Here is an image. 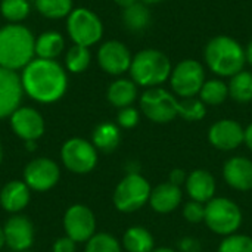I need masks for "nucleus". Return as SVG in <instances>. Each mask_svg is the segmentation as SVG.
<instances>
[{"label": "nucleus", "mask_w": 252, "mask_h": 252, "mask_svg": "<svg viewBox=\"0 0 252 252\" xmlns=\"http://www.w3.org/2000/svg\"><path fill=\"white\" fill-rule=\"evenodd\" d=\"M21 81L24 93L40 103L59 100L68 87L66 71L52 59H32L22 69Z\"/></svg>", "instance_id": "nucleus-1"}, {"label": "nucleus", "mask_w": 252, "mask_h": 252, "mask_svg": "<svg viewBox=\"0 0 252 252\" xmlns=\"http://www.w3.org/2000/svg\"><path fill=\"white\" fill-rule=\"evenodd\" d=\"M35 55V38L21 24H7L0 28V66L12 71L24 69Z\"/></svg>", "instance_id": "nucleus-2"}, {"label": "nucleus", "mask_w": 252, "mask_h": 252, "mask_svg": "<svg viewBox=\"0 0 252 252\" xmlns=\"http://www.w3.org/2000/svg\"><path fill=\"white\" fill-rule=\"evenodd\" d=\"M204 58L207 66L220 77H233L247 63L245 49L229 35L213 37L204 49Z\"/></svg>", "instance_id": "nucleus-3"}, {"label": "nucleus", "mask_w": 252, "mask_h": 252, "mask_svg": "<svg viewBox=\"0 0 252 252\" xmlns=\"http://www.w3.org/2000/svg\"><path fill=\"white\" fill-rule=\"evenodd\" d=\"M173 66L170 58L157 49H145L133 56L130 65L131 80L142 87H158L170 80Z\"/></svg>", "instance_id": "nucleus-4"}, {"label": "nucleus", "mask_w": 252, "mask_h": 252, "mask_svg": "<svg viewBox=\"0 0 252 252\" xmlns=\"http://www.w3.org/2000/svg\"><path fill=\"white\" fill-rule=\"evenodd\" d=\"M242 211L236 202L229 198H213L205 205V224L221 236H230L242 224Z\"/></svg>", "instance_id": "nucleus-5"}, {"label": "nucleus", "mask_w": 252, "mask_h": 252, "mask_svg": "<svg viewBox=\"0 0 252 252\" xmlns=\"http://www.w3.org/2000/svg\"><path fill=\"white\" fill-rule=\"evenodd\" d=\"M151 185L139 173H128L114 190V205L121 213H134L140 210L151 198Z\"/></svg>", "instance_id": "nucleus-6"}, {"label": "nucleus", "mask_w": 252, "mask_h": 252, "mask_svg": "<svg viewBox=\"0 0 252 252\" xmlns=\"http://www.w3.org/2000/svg\"><path fill=\"white\" fill-rule=\"evenodd\" d=\"M66 30L74 44L84 47L96 44L103 35L100 18L87 7L72 9L66 19Z\"/></svg>", "instance_id": "nucleus-7"}, {"label": "nucleus", "mask_w": 252, "mask_h": 252, "mask_svg": "<svg viewBox=\"0 0 252 252\" xmlns=\"http://www.w3.org/2000/svg\"><path fill=\"white\" fill-rule=\"evenodd\" d=\"M205 83L204 65L195 59H185L179 62L170 75V84L173 92L182 99L195 97L199 94Z\"/></svg>", "instance_id": "nucleus-8"}, {"label": "nucleus", "mask_w": 252, "mask_h": 252, "mask_svg": "<svg viewBox=\"0 0 252 252\" xmlns=\"http://www.w3.org/2000/svg\"><path fill=\"white\" fill-rule=\"evenodd\" d=\"M140 109L154 123L165 124L179 117V100L165 89H148L140 97Z\"/></svg>", "instance_id": "nucleus-9"}, {"label": "nucleus", "mask_w": 252, "mask_h": 252, "mask_svg": "<svg viewBox=\"0 0 252 252\" xmlns=\"http://www.w3.org/2000/svg\"><path fill=\"white\" fill-rule=\"evenodd\" d=\"M61 158L66 170L74 174H87L97 164V149L81 137H72L62 145Z\"/></svg>", "instance_id": "nucleus-10"}, {"label": "nucleus", "mask_w": 252, "mask_h": 252, "mask_svg": "<svg viewBox=\"0 0 252 252\" xmlns=\"http://www.w3.org/2000/svg\"><path fill=\"white\" fill-rule=\"evenodd\" d=\"M65 236L71 238L75 244L90 241L96 233V219L93 211L81 204H75L65 211L63 216Z\"/></svg>", "instance_id": "nucleus-11"}, {"label": "nucleus", "mask_w": 252, "mask_h": 252, "mask_svg": "<svg viewBox=\"0 0 252 252\" xmlns=\"http://www.w3.org/2000/svg\"><path fill=\"white\" fill-rule=\"evenodd\" d=\"M59 165L50 158H35L30 161L24 170L25 185L35 192L50 190L59 182Z\"/></svg>", "instance_id": "nucleus-12"}, {"label": "nucleus", "mask_w": 252, "mask_h": 252, "mask_svg": "<svg viewBox=\"0 0 252 252\" xmlns=\"http://www.w3.org/2000/svg\"><path fill=\"white\" fill-rule=\"evenodd\" d=\"M131 61L133 56L128 47L118 40H109L99 47L97 52L99 66L111 75H121L130 71Z\"/></svg>", "instance_id": "nucleus-13"}, {"label": "nucleus", "mask_w": 252, "mask_h": 252, "mask_svg": "<svg viewBox=\"0 0 252 252\" xmlns=\"http://www.w3.org/2000/svg\"><path fill=\"white\" fill-rule=\"evenodd\" d=\"M9 118L13 133L24 142H35L44 133V120L34 108L19 106Z\"/></svg>", "instance_id": "nucleus-14"}, {"label": "nucleus", "mask_w": 252, "mask_h": 252, "mask_svg": "<svg viewBox=\"0 0 252 252\" xmlns=\"http://www.w3.org/2000/svg\"><path fill=\"white\" fill-rule=\"evenodd\" d=\"M22 94V81L16 71L0 66V120L10 117L19 108Z\"/></svg>", "instance_id": "nucleus-15"}, {"label": "nucleus", "mask_w": 252, "mask_h": 252, "mask_svg": "<svg viewBox=\"0 0 252 252\" xmlns=\"http://www.w3.org/2000/svg\"><path fill=\"white\" fill-rule=\"evenodd\" d=\"M245 128L235 120H220L208 130L210 143L220 151H233L244 143Z\"/></svg>", "instance_id": "nucleus-16"}, {"label": "nucleus", "mask_w": 252, "mask_h": 252, "mask_svg": "<svg viewBox=\"0 0 252 252\" xmlns=\"http://www.w3.org/2000/svg\"><path fill=\"white\" fill-rule=\"evenodd\" d=\"M6 247L15 252L28 251L34 242V226L25 216L15 214L3 226Z\"/></svg>", "instance_id": "nucleus-17"}, {"label": "nucleus", "mask_w": 252, "mask_h": 252, "mask_svg": "<svg viewBox=\"0 0 252 252\" xmlns=\"http://www.w3.org/2000/svg\"><path fill=\"white\" fill-rule=\"evenodd\" d=\"M224 182L241 192L252 189V161L245 157H233L224 162L223 167Z\"/></svg>", "instance_id": "nucleus-18"}, {"label": "nucleus", "mask_w": 252, "mask_h": 252, "mask_svg": "<svg viewBox=\"0 0 252 252\" xmlns=\"http://www.w3.org/2000/svg\"><path fill=\"white\" fill-rule=\"evenodd\" d=\"M186 190L192 201L207 204L214 198L216 193V179L207 170H193L188 174L186 179Z\"/></svg>", "instance_id": "nucleus-19"}, {"label": "nucleus", "mask_w": 252, "mask_h": 252, "mask_svg": "<svg viewBox=\"0 0 252 252\" xmlns=\"http://www.w3.org/2000/svg\"><path fill=\"white\" fill-rule=\"evenodd\" d=\"M31 189L22 180H12L6 183L0 192V205L10 214H18L30 204Z\"/></svg>", "instance_id": "nucleus-20"}, {"label": "nucleus", "mask_w": 252, "mask_h": 252, "mask_svg": "<svg viewBox=\"0 0 252 252\" xmlns=\"http://www.w3.org/2000/svg\"><path fill=\"white\" fill-rule=\"evenodd\" d=\"M182 189L170 182L161 183L152 189L149 204L152 210L158 214H168L173 213L182 204Z\"/></svg>", "instance_id": "nucleus-21"}, {"label": "nucleus", "mask_w": 252, "mask_h": 252, "mask_svg": "<svg viewBox=\"0 0 252 252\" xmlns=\"http://www.w3.org/2000/svg\"><path fill=\"white\" fill-rule=\"evenodd\" d=\"M106 97L109 103L114 105L115 108L121 109L131 106V103L137 97V84L133 80L118 78L108 87Z\"/></svg>", "instance_id": "nucleus-22"}, {"label": "nucleus", "mask_w": 252, "mask_h": 252, "mask_svg": "<svg viewBox=\"0 0 252 252\" xmlns=\"http://www.w3.org/2000/svg\"><path fill=\"white\" fill-rule=\"evenodd\" d=\"M123 24L131 32H142L151 24V10L143 1H137L126 9H123Z\"/></svg>", "instance_id": "nucleus-23"}, {"label": "nucleus", "mask_w": 252, "mask_h": 252, "mask_svg": "<svg viewBox=\"0 0 252 252\" xmlns=\"http://www.w3.org/2000/svg\"><path fill=\"white\" fill-rule=\"evenodd\" d=\"M123 247L127 252H152L155 248L154 236L142 226H133L123 236Z\"/></svg>", "instance_id": "nucleus-24"}, {"label": "nucleus", "mask_w": 252, "mask_h": 252, "mask_svg": "<svg viewBox=\"0 0 252 252\" xmlns=\"http://www.w3.org/2000/svg\"><path fill=\"white\" fill-rule=\"evenodd\" d=\"M65 40L58 31H44L35 38V56L40 59L58 58L63 50Z\"/></svg>", "instance_id": "nucleus-25"}, {"label": "nucleus", "mask_w": 252, "mask_h": 252, "mask_svg": "<svg viewBox=\"0 0 252 252\" xmlns=\"http://www.w3.org/2000/svg\"><path fill=\"white\" fill-rule=\"evenodd\" d=\"M92 143L97 151L102 152H112L118 148L120 140H121V133L118 126L112 123H102L99 124L92 134Z\"/></svg>", "instance_id": "nucleus-26"}, {"label": "nucleus", "mask_w": 252, "mask_h": 252, "mask_svg": "<svg viewBox=\"0 0 252 252\" xmlns=\"http://www.w3.org/2000/svg\"><path fill=\"white\" fill-rule=\"evenodd\" d=\"M229 96L239 102L248 103L252 100V72L242 69L236 75L230 77L229 81Z\"/></svg>", "instance_id": "nucleus-27"}, {"label": "nucleus", "mask_w": 252, "mask_h": 252, "mask_svg": "<svg viewBox=\"0 0 252 252\" xmlns=\"http://www.w3.org/2000/svg\"><path fill=\"white\" fill-rule=\"evenodd\" d=\"M227 96H229V84L217 78L205 81L199 92V99L205 105H211V106L221 105L227 99Z\"/></svg>", "instance_id": "nucleus-28"}, {"label": "nucleus", "mask_w": 252, "mask_h": 252, "mask_svg": "<svg viewBox=\"0 0 252 252\" xmlns=\"http://www.w3.org/2000/svg\"><path fill=\"white\" fill-rule=\"evenodd\" d=\"M35 9L49 19L68 18L72 12V0H35Z\"/></svg>", "instance_id": "nucleus-29"}, {"label": "nucleus", "mask_w": 252, "mask_h": 252, "mask_svg": "<svg viewBox=\"0 0 252 252\" xmlns=\"http://www.w3.org/2000/svg\"><path fill=\"white\" fill-rule=\"evenodd\" d=\"M90 61H92V55H90L89 47L78 46V44H74L65 56L66 69L74 74L84 72L89 68Z\"/></svg>", "instance_id": "nucleus-30"}, {"label": "nucleus", "mask_w": 252, "mask_h": 252, "mask_svg": "<svg viewBox=\"0 0 252 252\" xmlns=\"http://www.w3.org/2000/svg\"><path fill=\"white\" fill-rule=\"evenodd\" d=\"M31 10V6L27 0H1L0 12L4 19L10 24H18L24 21Z\"/></svg>", "instance_id": "nucleus-31"}, {"label": "nucleus", "mask_w": 252, "mask_h": 252, "mask_svg": "<svg viewBox=\"0 0 252 252\" xmlns=\"http://www.w3.org/2000/svg\"><path fill=\"white\" fill-rule=\"evenodd\" d=\"M207 105L201 99L188 97L179 100V117L186 121H201L207 114Z\"/></svg>", "instance_id": "nucleus-32"}, {"label": "nucleus", "mask_w": 252, "mask_h": 252, "mask_svg": "<svg viewBox=\"0 0 252 252\" xmlns=\"http://www.w3.org/2000/svg\"><path fill=\"white\" fill-rule=\"evenodd\" d=\"M86 244L84 252H123L120 242L109 233H96Z\"/></svg>", "instance_id": "nucleus-33"}, {"label": "nucleus", "mask_w": 252, "mask_h": 252, "mask_svg": "<svg viewBox=\"0 0 252 252\" xmlns=\"http://www.w3.org/2000/svg\"><path fill=\"white\" fill-rule=\"evenodd\" d=\"M217 252H252V238L248 235H230L226 236Z\"/></svg>", "instance_id": "nucleus-34"}, {"label": "nucleus", "mask_w": 252, "mask_h": 252, "mask_svg": "<svg viewBox=\"0 0 252 252\" xmlns=\"http://www.w3.org/2000/svg\"><path fill=\"white\" fill-rule=\"evenodd\" d=\"M140 115L139 111L133 106H127V108H121L118 115H117V123L120 127L123 128H133L139 124Z\"/></svg>", "instance_id": "nucleus-35"}, {"label": "nucleus", "mask_w": 252, "mask_h": 252, "mask_svg": "<svg viewBox=\"0 0 252 252\" xmlns=\"http://www.w3.org/2000/svg\"><path fill=\"white\" fill-rule=\"evenodd\" d=\"M183 216L189 223H201L205 219V205L202 202L190 201L185 205L183 208Z\"/></svg>", "instance_id": "nucleus-36"}, {"label": "nucleus", "mask_w": 252, "mask_h": 252, "mask_svg": "<svg viewBox=\"0 0 252 252\" xmlns=\"http://www.w3.org/2000/svg\"><path fill=\"white\" fill-rule=\"evenodd\" d=\"M202 245L193 236H186L179 241V251L177 252H201Z\"/></svg>", "instance_id": "nucleus-37"}, {"label": "nucleus", "mask_w": 252, "mask_h": 252, "mask_svg": "<svg viewBox=\"0 0 252 252\" xmlns=\"http://www.w3.org/2000/svg\"><path fill=\"white\" fill-rule=\"evenodd\" d=\"M75 250H77V244L68 236H62L56 239L52 247L53 252H75Z\"/></svg>", "instance_id": "nucleus-38"}, {"label": "nucleus", "mask_w": 252, "mask_h": 252, "mask_svg": "<svg viewBox=\"0 0 252 252\" xmlns=\"http://www.w3.org/2000/svg\"><path fill=\"white\" fill-rule=\"evenodd\" d=\"M186 179H188V174L182 170V168H174L171 173H170V176H168V182L171 183V185H176V186H182V185H185L186 183Z\"/></svg>", "instance_id": "nucleus-39"}, {"label": "nucleus", "mask_w": 252, "mask_h": 252, "mask_svg": "<svg viewBox=\"0 0 252 252\" xmlns=\"http://www.w3.org/2000/svg\"><path fill=\"white\" fill-rule=\"evenodd\" d=\"M244 142L247 143L248 149L252 152V123L245 128V137H244Z\"/></svg>", "instance_id": "nucleus-40"}, {"label": "nucleus", "mask_w": 252, "mask_h": 252, "mask_svg": "<svg viewBox=\"0 0 252 252\" xmlns=\"http://www.w3.org/2000/svg\"><path fill=\"white\" fill-rule=\"evenodd\" d=\"M137 1H140V0H115V3L123 9H126V7H128V6H131V4H134Z\"/></svg>", "instance_id": "nucleus-41"}, {"label": "nucleus", "mask_w": 252, "mask_h": 252, "mask_svg": "<svg viewBox=\"0 0 252 252\" xmlns=\"http://www.w3.org/2000/svg\"><path fill=\"white\" fill-rule=\"evenodd\" d=\"M245 58H247V63L252 65V40L248 43V46L245 49Z\"/></svg>", "instance_id": "nucleus-42"}, {"label": "nucleus", "mask_w": 252, "mask_h": 252, "mask_svg": "<svg viewBox=\"0 0 252 252\" xmlns=\"http://www.w3.org/2000/svg\"><path fill=\"white\" fill-rule=\"evenodd\" d=\"M6 245V238H4V230H3V227H0V251H1V248Z\"/></svg>", "instance_id": "nucleus-43"}, {"label": "nucleus", "mask_w": 252, "mask_h": 252, "mask_svg": "<svg viewBox=\"0 0 252 252\" xmlns=\"http://www.w3.org/2000/svg\"><path fill=\"white\" fill-rule=\"evenodd\" d=\"M152 252H177V251H174V250H171V248H165V247H162V248H155Z\"/></svg>", "instance_id": "nucleus-44"}, {"label": "nucleus", "mask_w": 252, "mask_h": 252, "mask_svg": "<svg viewBox=\"0 0 252 252\" xmlns=\"http://www.w3.org/2000/svg\"><path fill=\"white\" fill-rule=\"evenodd\" d=\"M25 143H27V149H28V151H34V149H35V142H34V140L25 142Z\"/></svg>", "instance_id": "nucleus-45"}, {"label": "nucleus", "mask_w": 252, "mask_h": 252, "mask_svg": "<svg viewBox=\"0 0 252 252\" xmlns=\"http://www.w3.org/2000/svg\"><path fill=\"white\" fill-rule=\"evenodd\" d=\"M140 1H143V3H146V4H154V3H159V1H162V0H140Z\"/></svg>", "instance_id": "nucleus-46"}, {"label": "nucleus", "mask_w": 252, "mask_h": 252, "mask_svg": "<svg viewBox=\"0 0 252 252\" xmlns=\"http://www.w3.org/2000/svg\"><path fill=\"white\" fill-rule=\"evenodd\" d=\"M3 161V148H1V143H0V164Z\"/></svg>", "instance_id": "nucleus-47"}, {"label": "nucleus", "mask_w": 252, "mask_h": 252, "mask_svg": "<svg viewBox=\"0 0 252 252\" xmlns=\"http://www.w3.org/2000/svg\"><path fill=\"white\" fill-rule=\"evenodd\" d=\"M24 252H31V251H24Z\"/></svg>", "instance_id": "nucleus-48"}]
</instances>
